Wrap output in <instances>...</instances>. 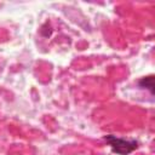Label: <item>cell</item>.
<instances>
[{"mask_svg": "<svg viewBox=\"0 0 155 155\" xmlns=\"http://www.w3.org/2000/svg\"><path fill=\"white\" fill-rule=\"evenodd\" d=\"M154 79H153V76H148V78H144V79H142L140 81H139V85L140 86H145L151 93L154 92Z\"/></svg>", "mask_w": 155, "mask_h": 155, "instance_id": "cell-2", "label": "cell"}, {"mask_svg": "<svg viewBox=\"0 0 155 155\" xmlns=\"http://www.w3.org/2000/svg\"><path fill=\"white\" fill-rule=\"evenodd\" d=\"M105 142L110 145L113 151L119 154V155H127V154L132 153L134 149H137V147H138V143L136 140L117 138V137L111 136V134L105 137Z\"/></svg>", "mask_w": 155, "mask_h": 155, "instance_id": "cell-1", "label": "cell"}]
</instances>
